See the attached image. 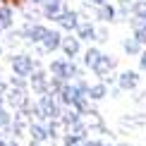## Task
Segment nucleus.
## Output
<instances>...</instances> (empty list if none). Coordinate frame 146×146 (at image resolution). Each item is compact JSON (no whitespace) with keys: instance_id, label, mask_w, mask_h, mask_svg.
<instances>
[{"instance_id":"obj_22","label":"nucleus","mask_w":146,"mask_h":146,"mask_svg":"<svg viewBox=\"0 0 146 146\" xmlns=\"http://www.w3.org/2000/svg\"><path fill=\"white\" fill-rule=\"evenodd\" d=\"M24 79H27V77H19V74H17V77L10 79V84H12V86H17V89H24V86H27V82H24Z\"/></svg>"},{"instance_id":"obj_12","label":"nucleus","mask_w":146,"mask_h":146,"mask_svg":"<svg viewBox=\"0 0 146 146\" xmlns=\"http://www.w3.org/2000/svg\"><path fill=\"white\" fill-rule=\"evenodd\" d=\"M29 134H31V139L36 144L46 141V139H48V127L46 125H29Z\"/></svg>"},{"instance_id":"obj_21","label":"nucleus","mask_w":146,"mask_h":146,"mask_svg":"<svg viewBox=\"0 0 146 146\" xmlns=\"http://www.w3.org/2000/svg\"><path fill=\"white\" fill-rule=\"evenodd\" d=\"M10 122H12V117H10V113L5 110L3 106H0V127H3V129H5V127H10Z\"/></svg>"},{"instance_id":"obj_23","label":"nucleus","mask_w":146,"mask_h":146,"mask_svg":"<svg viewBox=\"0 0 146 146\" xmlns=\"http://www.w3.org/2000/svg\"><path fill=\"white\" fill-rule=\"evenodd\" d=\"M120 7L127 12V10H132V3H129V0H120Z\"/></svg>"},{"instance_id":"obj_32","label":"nucleus","mask_w":146,"mask_h":146,"mask_svg":"<svg viewBox=\"0 0 146 146\" xmlns=\"http://www.w3.org/2000/svg\"><path fill=\"white\" fill-rule=\"evenodd\" d=\"M0 106H3V94H0Z\"/></svg>"},{"instance_id":"obj_28","label":"nucleus","mask_w":146,"mask_h":146,"mask_svg":"<svg viewBox=\"0 0 146 146\" xmlns=\"http://www.w3.org/2000/svg\"><path fill=\"white\" fill-rule=\"evenodd\" d=\"M3 91H5V82H0V94H3Z\"/></svg>"},{"instance_id":"obj_20","label":"nucleus","mask_w":146,"mask_h":146,"mask_svg":"<svg viewBox=\"0 0 146 146\" xmlns=\"http://www.w3.org/2000/svg\"><path fill=\"white\" fill-rule=\"evenodd\" d=\"M62 120H65V125H67V127H70V125H74V122H79V110L74 108V110L65 113V117H62Z\"/></svg>"},{"instance_id":"obj_19","label":"nucleus","mask_w":146,"mask_h":146,"mask_svg":"<svg viewBox=\"0 0 146 146\" xmlns=\"http://www.w3.org/2000/svg\"><path fill=\"white\" fill-rule=\"evenodd\" d=\"M122 48H125V53H129V55H134V53H139V48H141V43H139L137 38H127Z\"/></svg>"},{"instance_id":"obj_17","label":"nucleus","mask_w":146,"mask_h":146,"mask_svg":"<svg viewBox=\"0 0 146 146\" xmlns=\"http://www.w3.org/2000/svg\"><path fill=\"white\" fill-rule=\"evenodd\" d=\"M106 86H103V84H96V86H91L89 91H86V96L89 98H94V101H98V98H103V96H106Z\"/></svg>"},{"instance_id":"obj_16","label":"nucleus","mask_w":146,"mask_h":146,"mask_svg":"<svg viewBox=\"0 0 146 146\" xmlns=\"http://www.w3.org/2000/svg\"><path fill=\"white\" fill-rule=\"evenodd\" d=\"M98 19H103V22L115 19V10H113L108 3H103V5H101V10H98Z\"/></svg>"},{"instance_id":"obj_5","label":"nucleus","mask_w":146,"mask_h":146,"mask_svg":"<svg viewBox=\"0 0 146 146\" xmlns=\"http://www.w3.org/2000/svg\"><path fill=\"white\" fill-rule=\"evenodd\" d=\"M43 15L48 17V19H55L58 22V17L65 12V5H62V0H43Z\"/></svg>"},{"instance_id":"obj_3","label":"nucleus","mask_w":146,"mask_h":146,"mask_svg":"<svg viewBox=\"0 0 146 146\" xmlns=\"http://www.w3.org/2000/svg\"><path fill=\"white\" fill-rule=\"evenodd\" d=\"M10 62H12V72L19 74V77H29L34 72L31 55H15V58H10Z\"/></svg>"},{"instance_id":"obj_9","label":"nucleus","mask_w":146,"mask_h":146,"mask_svg":"<svg viewBox=\"0 0 146 146\" xmlns=\"http://www.w3.org/2000/svg\"><path fill=\"white\" fill-rule=\"evenodd\" d=\"M41 46H43V50L53 53L55 48H60V34L58 31H46V36L41 38Z\"/></svg>"},{"instance_id":"obj_30","label":"nucleus","mask_w":146,"mask_h":146,"mask_svg":"<svg viewBox=\"0 0 146 146\" xmlns=\"http://www.w3.org/2000/svg\"><path fill=\"white\" fill-rule=\"evenodd\" d=\"M31 3H36V5H41V3H43V0H31Z\"/></svg>"},{"instance_id":"obj_31","label":"nucleus","mask_w":146,"mask_h":146,"mask_svg":"<svg viewBox=\"0 0 146 146\" xmlns=\"http://www.w3.org/2000/svg\"><path fill=\"white\" fill-rule=\"evenodd\" d=\"M0 146H7V141H0Z\"/></svg>"},{"instance_id":"obj_10","label":"nucleus","mask_w":146,"mask_h":146,"mask_svg":"<svg viewBox=\"0 0 146 146\" xmlns=\"http://www.w3.org/2000/svg\"><path fill=\"white\" fill-rule=\"evenodd\" d=\"M113 67H115V60L108 58V55H101V60L96 62L94 72H96V74H101V77H108V72H110Z\"/></svg>"},{"instance_id":"obj_18","label":"nucleus","mask_w":146,"mask_h":146,"mask_svg":"<svg viewBox=\"0 0 146 146\" xmlns=\"http://www.w3.org/2000/svg\"><path fill=\"white\" fill-rule=\"evenodd\" d=\"M86 144V137L82 134H67L65 137V146H84Z\"/></svg>"},{"instance_id":"obj_25","label":"nucleus","mask_w":146,"mask_h":146,"mask_svg":"<svg viewBox=\"0 0 146 146\" xmlns=\"http://www.w3.org/2000/svg\"><path fill=\"white\" fill-rule=\"evenodd\" d=\"M3 3H5V5H12V7H15V5H22L24 0H3Z\"/></svg>"},{"instance_id":"obj_24","label":"nucleus","mask_w":146,"mask_h":146,"mask_svg":"<svg viewBox=\"0 0 146 146\" xmlns=\"http://www.w3.org/2000/svg\"><path fill=\"white\" fill-rule=\"evenodd\" d=\"M139 65H141V70H146V50L141 53V58H139Z\"/></svg>"},{"instance_id":"obj_7","label":"nucleus","mask_w":146,"mask_h":146,"mask_svg":"<svg viewBox=\"0 0 146 146\" xmlns=\"http://www.w3.org/2000/svg\"><path fill=\"white\" fill-rule=\"evenodd\" d=\"M60 48H62L65 55L72 60L79 53V38H77V36H65V38H60Z\"/></svg>"},{"instance_id":"obj_33","label":"nucleus","mask_w":146,"mask_h":146,"mask_svg":"<svg viewBox=\"0 0 146 146\" xmlns=\"http://www.w3.org/2000/svg\"><path fill=\"white\" fill-rule=\"evenodd\" d=\"M0 55H3V48H0Z\"/></svg>"},{"instance_id":"obj_34","label":"nucleus","mask_w":146,"mask_h":146,"mask_svg":"<svg viewBox=\"0 0 146 146\" xmlns=\"http://www.w3.org/2000/svg\"><path fill=\"white\" fill-rule=\"evenodd\" d=\"M0 31H3V29H0Z\"/></svg>"},{"instance_id":"obj_15","label":"nucleus","mask_w":146,"mask_h":146,"mask_svg":"<svg viewBox=\"0 0 146 146\" xmlns=\"http://www.w3.org/2000/svg\"><path fill=\"white\" fill-rule=\"evenodd\" d=\"M98 60H101V53L96 50V48H89V50H86V55H84V62H86V67H91V70H94Z\"/></svg>"},{"instance_id":"obj_8","label":"nucleus","mask_w":146,"mask_h":146,"mask_svg":"<svg viewBox=\"0 0 146 146\" xmlns=\"http://www.w3.org/2000/svg\"><path fill=\"white\" fill-rule=\"evenodd\" d=\"M77 12H72V10H65L62 15L58 17V22H60V27L62 29H67V31H72V29H77V24H79V19H77Z\"/></svg>"},{"instance_id":"obj_26","label":"nucleus","mask_w":146,"mask_h":146,"mask_svg":"<svg viewBox=\"0 0 146 146\" xmlns=\"http://www.w3.org/2000/svg\"><path fill=\"white\" fill-rule=\"evenodd\" d=\"M84 146H103V144H98V141H86Z\"/></svg>"},{"instance_id":"obj_14","label":"nucleus","mask_w":146,"mask_h":146,"mask_svg":"<svg viewBox=\"0 0 146 146\" xmlns=\"http://www.w3.org/2000/svg\"><path fill=\"white\" fill-rule=\"evenodd\" d=\"M77 34H79V38H84V41L96 38V31H94L91 24H77Z\"/></svg>"},{"instance_id":"obj_11","label":"nucleus","mask_w":146,"mask_h":146,"mask_svg":"<svg viewBox=\"0 0 146 146\" xmlns=\"http://www.w3.org/2000/svg\"><path fill=\"white\" fill-rule=\"evenodd\" d=\"M139 84V74L137 72H132V70H127L120 74V89H134Z\"/></svg>"},{"instance_id":"obj_1","label":"nucleus","mask_w":146,"mask_h":146,"mask_svg":"<svg viewBox=\"0 0 146 146\" xmlns=\"http://www.w3.org/2000/svg\"><path fill=\"white\" fill-rule=\"evenodd\" d=\"M31 110H34V115H38V117H43V120H55L58 115H60L58 106H55V101H53L48 94H43V96H41L38 106H34Z\"/></svg>"},{"instance_id":"obj_29","label":"nucleus","mask_w":146,"mask_h":146,"mask_svg":"<svg viewBox=\"0 0 146 146\" xmlns=\"http://www.w3.org/2000/svg\"><path fill=\"white\" fill-rule=\"evenodd\" d=\"M7 146H19V144H15V141H7Z\"/></svg>"},{"instance_id":"obj_6","label":"nucleus","mask_w":146,"mask_h":146,"mask_svg":"<svg viewBox=\"0 0 146 146\" xmlns=\"http://www.w3.org/2000/svg\"><path fill=\"white\" fill-rule=\"evenodd\" d=\"M29 77H31V89L36 91V94H41V96H43V94H50V86H48V82H46V72H38V70H36V72H31Z\"/></svg>"},{"instance_id":"obj_4","label":"nucleus","mask_w":146,"mask_h":146,"mask_svg":"<svg viewBox=\"0 0 146 146\" xmlns=\"http://www.w3.org/2000/svg\"><path fill=\"white\" fill-rule=\"evenodd\" d=\"M46 31H48V29L41 27V24H27L24 31H22V36H24L27 41H31V43H41V38L46 36Z\"/></svg>"},{"instance_id":"obj_2","label":"nucleus","mask_w":146,"mask_h":146,"mask_svg":"<svg viewBox=\"0 0 146 146\" xmlns=\"http://www.w3.org/2000/svg\"><path fill=\"white\" fill-rule=\"evenodd\" d=\"M50 72H53V77H60V79L79 77V67L72 60H55V62H50Z\"/></svg>"},{"instance_id":"obj_13","label":"nucleus","mask_w":146,"mask_h":146,"mask_svg":"<svg viewBox=\"0 0 146 146\" xmlns=\"http://www.w3.org/2000/svg\"><path fill=\"white\" fill-rule=\"evenodd\" d=\"M12 22H15L12 7L10 5H3V7H0V29H12Z\"/></svg>"},{"instance_id":"obj_27","label":"nucleus","mask_w":146,"mask_h":146,"mask_svg":"<svg viewBox=\"0 0 146 146\" xmlns=\"http://www.w3.org/2000/svg\"><path fill=\"white\" fill-rule=\"evenodd\" d=\"M91 3H96V5H103V3H108V0H91Z\"/></svg>"}]
</instances>
